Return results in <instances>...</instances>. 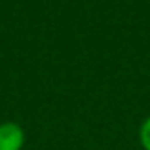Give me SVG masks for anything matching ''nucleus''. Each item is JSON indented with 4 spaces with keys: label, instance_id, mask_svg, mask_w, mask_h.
<instances>
[{
    "label": "nucleus",
    "instance_id": "f03ea898",
    "mask_svg": "<svg viewBox=\"0 0 150 150\" xmlns=\"http://www.w3.org/2000/svg\"><path fill=\"white\" fill-rule=\"evenodd\" d=\"M139 143L143 146V150H150V116L139 127Z\"/></svg>",
    "mask_w": 150,
    "mask_h": 150
},
{
    "label": "nucleus",
    "instance_id": "f257e3e1",
    "mask_svg": "<svg viewBox=\"0 0 150 150\" xmlns=\"http://www.w3.org/2000/svg\"><path fill=\"white\" fill-rule=\"evenodd\" d=\"M25 146V129L15 122L0 124V150H23Z\"/></svg>",
    "mask_w": 150,
    "mask_h": 150
}]
</instances>
